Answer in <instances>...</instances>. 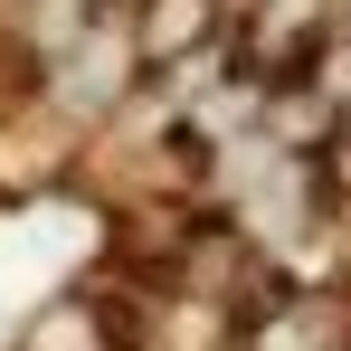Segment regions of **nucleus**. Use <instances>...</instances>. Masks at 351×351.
Wrapping results in <instances>:
<instances>
[{"label": "nucleus", "instance_id": "f03ea898", "mask_svg": "<svg viewBox=\"0 0 351 351\" xmlns=\"http://www.w3.org/2000/svg\"><path fill=\"white\" fill-rule=\"evenodd\" d=\"M199 38H209V0H143V19H133L143 58H190Z\"/></svg>", "mask_w": 351, "mask_h": 351}, {"label": "nucleus", "instance_id": "7ed1b4c3", "mask_svg": "<svg viewBox=\"0 0 351 351\" xmlns=\"http://www.w3.org/2000/svg\"><path fill=\"white\" fill-rule=\"evenodd\" d=\"M266 114H276V133H285V143H323V133H332V123H342V105H332V95H266Z\"/></svg>", "mask_w": 351, "mask_h": 351}, {"label": "nucleus", "instance_id": "f257e3e1", "mask_svg": "<svg viewBox=\"0 0 351 351\" xmlns=\"http://www.w3.org/2000/svg\"><path fill=\"white\" fill-rule=\"evenodd\" d=\"M123 313H105V304H86V294H66V304H48L29 332H19V351H114Z\"/></svg>", "mask_w": 351, "mask_h": 351}]
</instances>
